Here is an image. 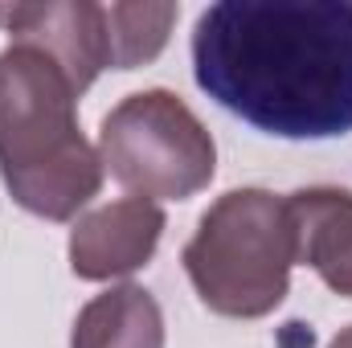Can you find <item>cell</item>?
I'll return each mask as SVG.
<instances>
[{"instance_id":"7a4b0ae2","label":"cell","mask_w":352,"mask_h":348,"mask_svg":"<svg viewBox=\"0 0 352 348\" xmlns=\"http://www.w3.org/2000/svg\"><path fill=\"white\" fill-rule=\"evenodd\" d=\"M0 180L45 221H70L102 188V160L78 127V87L37 45L0 50Z\"/></svg>"},{"instance_id":"277c9868","label":"cell","mask_w":352,"mask_h":348,"mask_svg":"<svg viewBox=\"0 0 352 348\" xmlns=\"http://www.w3.org/2000/svg\"><path fill=\"white\" fill-rule=\"evenodd\" d=\"M98 160L131 197L188 201L217 173V144L173 90H135L107 111Z\"/></svg>"},{"instance_id":"6da1fadb","label":"cell","mask_w":352,"mask_h":348,"mask_svg":"<svg viewBox=\"0 0 352 348\" xmlns=\"http://www.w3.org/2000/svg\"><path fill=\"white\" fill-rule=\"evenodd\" d=\"M192 74L278 140L352 131V0H221L197 17Z\"/></svg>"},{"instance_id":"52a82bcc","label":"cell","mask_w":352,"mask_h":348,"mask_svg":"<svg viewBox=\"0 0 352 348\" xmlns=\"http://www.w3.org/2000/svg\"><path fill=\"white\" fill-rule=\"evenodd\" d=\"M295 221V254L311 266L328 291L352 299V193L299 188L287 197Z\"/></svg>"},{"instance_id":"30bf717a","label":"cell","mask_w":352,"mask_h":348,"mask_svg":"<svg viewBox=\"0 0 352 348\" xmlns=\"http://www.w3.org/2000/svg\"><path fill=\"white\" fill-rule=\"evenodd\" d=\"M328 348H352V324H349V328H340V332L332 336V345H328Z\"/></svg>"},{"instance_id":"ba28073f","label":"cell","mask_w":352,"mask_h":348,"mask_svg":"<svg viewBox=\"0 0 352 348\" xmlns=\"http://www.w3.org/2000/svg\"><path fill=\"white\" fill-rule=\"evenodd\" d=\"M70 348H164V312L135 283L111 287L78 312Z\"/></svg>"},{"instance_id":"3957f363","label":"cell","mask_w":352,"mask_h":348,"mask_svg":"<svg viewBox=\"0 0 352 348\" xmlns=\"http://www.w3.org/2000/svg\"><path fill=\"white\" fill-rule=\"evenodd\" d=\"M184 270L201 303L230 320H263L291 291L295 221L287 197L270 188H230L197 221Z\"/></svg>"},{"instance_id":"9c48e42d","label":"cell","mask_w":352,"mask_h":348,"mask_svg":"<svg viewBox=\"0 0 352 348\" xmlns=\"http://www.w3.org/2000/svg\"><path fill=\"white\" fill-rule=\"evenodd\" d=\"M111 70H135L160 58L180 8L176 4H102Z\"/></svg>"},{"instance_id":"8992f818","label":"cell","mask_w":352,"mask_h":348,"mask_svg":"<svg viewBox=\"0 0 352 348\" xmlns=\"http://www.w3.org/2000/svg\"><path fill=\"white\" fill-rule=\"evenodd\" d=\"M164 234V209L144 197H123L82 213L70 230V270L90 283L123 279L148 266Z\"/></svg>"},{"instance_id":"5b68a950","label":"cell","mask_w":352,"mask_h":348,"mask_svg":"<svg viewBox=\"0 0 352 348\" xmlns=\"http://www.w3.org/2000/svg\"><path fill=\"white\" fill-rule=\"evenodd\" d=\"M0 29L12 41L45 50L78 87V94L111 66L107 54V8L90 0H50V4H0Z\"/></svg>"}]
</instances>
